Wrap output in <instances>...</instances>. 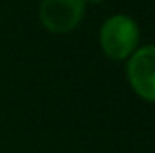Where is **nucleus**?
<instances>
[{"label": "nucleus", "instance_id": "f257e3e1", "mask_svg": "<svg viewBox=\"0 0 155 153\" xmlns=\"http://www.w3.org/2000/svg\"><path fill=\"white\" fill-rule=\"evenodd\" d=\"M139 25L128 15L108 16L99 29V45L107 58L114 61L128 60L139 47Z\"/></svg>", "mask_w": 155, "mask_h": 153}, {"label": "nucleus", "instance_id": "f03ea898", "mask_svg": "<svg viewBox=\"0 0 155 153\" xmlns=\"http://www.w3.org/2000/svg\"><path fill=\"white\" fill-rule=\"evenodd\" d=\"M87 11L85 0H41L40 22L52 34H67L81 24Z\"/></svg>", "mask_w": 155, "mask_h": 153}, {"label": "nucleus", "instance_id": "7ed1b4c3", "mask_svg": "<svg viewBox=\"0 0 155 153\" xmlns=\"http://www.w3.org/2000/svg\"><path fill=\"white\" fill-rule=\"evenodd\" d=\"M126 79L135 96L155 103V43L137 47L126 60Z\"/></svg>", "mask_w": 155, "mask_h": 153}, {"label": "nucleus", "instance_id": "20e7f679", "mask_svg": "<svg viewBox=\"0 0 155 153\" xmlns=\"http://www.w3.org/2000/svg\"><path fill=\"white\" fill-rule=\"evenodd\" d=\"M105 0H85V4H101Z\"/></svg>", "mask_w": 155, "mask_h": 153}]
</instances>
